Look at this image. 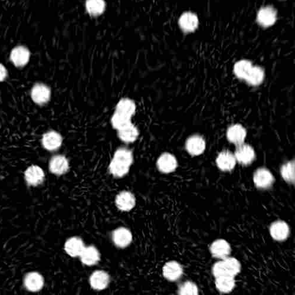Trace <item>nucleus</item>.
Returning <instances> with one entry per match:
<instances>
[{"label":"nucleus","instance_id":"ddd939ff","mask_svg":"<svg viewBox=\"0 0 295 295\" xmlns=\"http://www.w3.org/2000/svg\"><path fill=\"white\" fill-rule=\"evenodd\" d=\"M235 157L241 164L245 165L250 164L255 158L254 150L248 145L242 144L238 145Z\"/></svg>","mask_w":295,"mask_h":295},{"label":"nucleus","instance_id":"412c9836","mask_svg":"<svg viewBox=\"0 0 295 295\" xmlns=\"http://www.w3.org/2000/svg\"><path fill=\"white\" fill-rule=\"evenodd\" d=\"M217 165L221 170L229 171L234 168L236 164L235 156L230 151H223L218 155L216 160Z\"/></svg>","mask_w":295,"mask_h":295},{"label":"nucleus","instance_id":"2eb2a0df","mask_svg":"<svg viewBox=\"0 0 295 295\" xmlns=\"http://www.w3.org/2000/svg\"><path fill=\"white\" fill-rule=\"evenodd\" d=\"M210 250L214 257L224 258L227 257L231 253L230 245L223 239L215 240L211 245Z\"/></svg>","mask_w":295,"mask_h":295},{"label":"nucleus","instance_id":"4be33fe9","mask_svg":"<svg viewBox=\"0 0 295 295\" xmlns=\"http://www.w3.org/2000/svg\"><path fill=\"white\" fill-rule=\"evenodd\" d=\"M227 136L228 140L236 145L243 144L246 138V131L240 125H234L228 128Z\"/></svg>","mask_w":295,"mask_h":295},{"label":"nucleus","instance_id":"bb28decb","mask_svg":"<svg viewBox=\"0 0 295 295\" xmlns=\"http://www.w3.org/2000/svg\"><path fill=\"white\" fill-rule=\"evenodd\" d=\"M215 279V286L221 292L228 293L235 287L234 277L231 276H220Z\"/></svg>","mask_w":295,"mask_h":295},{"label":"nucleus","instance_id":"9b49d317","mask_svg":"<svg viewBox=\"0 0 295 295\" xmlns=\"http://www.w3.org/2000/svg\"><path fill=\"white\" fill-rule=\"evenodd\" d=\"M31 53L24 46H18L13 49L11 52V61L17 67H23L28 64Z\"/></svg>","mask_w":295,"mask_h":295},{"label":"nucleus","instance_id":"a878e982","mask_svg":"<svg viewBox=\"0 0 295 295\" xmlns=\"http://www.w3.org/2000/svg\"><path fill=\"white\" fill-rule=\"evenodd\" d=\"M138 136V129L132 123L118 130L119 138L126 143H132L135 142L137 140Z\"/></svg>","mask_w":295,"mask_h":295},{"label":"nucleus","instance_id":"f3484780","mask_svg":"<svg viewBox=\"0 0 295 295\" xmlns=\"http://www.w3.org/2000/svg\"><path fill=\"white\" fill-rule=\"evenodd\" d=\"M85 247L81 238L73 237L66 241L65 250L66 253L73 257H79Z\"/></svg>","mask_w":295,"mask_h":295},{"label":"nucleus","instance_id":"393cba45","mask_svg":"<svg viewBox=\"0 0 295 295\" xmlns=\"http://www.w3.org/2000/svg\"><path fill=\"white\" fill-rule=\"evenodd\" d=\"M136 111L135 102L129 98L121 99L116 106V112L132 118Z\"/></svg>","mask_w":295,"mask_h":295},{"label":"nucleus","instance_id":"6ab92c4d","mask_svg":"<svg viewBox=\"0 0 295 295\" xmlns=\"http://www.w3.org/2000/svg\"><path fill=\"white\" fill-rule=\"evenodd\" d=\"M63 139L61 134L55 131H50L43 135L42 144L49 151L58 150L62 144Z\"/></svg>","mask_w":295,"mask_h":295},{"label":"nucleus","instance_id":"f8f14e48","mask_svg":"<svg viewBox=\"0 0 295 295\" xmlns=\"http://www.w3.org/2000/svg\"><path fill=\"white\" fill-rule=\"evenodd\" d=\"M50 170L56 175H64L69 169V161L64 155H55L49 164Z\"/></svg>","mask_w":295,"mask_h":295},{"label":"nucleus","instance_id":"20e7f679","mask_svg":"<svg viewBox=\"0 0 295 295\" xmlns=\"http://www.w3.org/2000/svg\"><path fill=\"white\" fill-rule=\"evenodd\" d=\"M112 239L116 246L123 248L131 244L133 236L128 228L121 227L112 232Z\"/></svg>","mask_w":295,"mask_h":295},{"label":"nucleus","instance_id":"423d86ee","mask_svg":"<svg viewBox=\"0 0 295 295\" xmlns=\"http://www.w3.org/2000/svg\"><path fill=\"white\" fill-rule=\"evenodd\" d=\"M115 204L118 209L123 211H129L133 209L135 206L136 198L131 192L122 191L116 197Z\"/></svg>","mask_w":295,"mask_h":295},{"label":"nucleus","instance_id":"cd10ccee","mask_svg":"<svg viewBox=\"0 0 295 295\" xmlns=\"http://www.w3.org/2000/svg\"><path fill=\"white\" fill-rule=\"evenodd\" d=\"M264 76L262 69L257 66H253L245 80L251 85H259L263 81Z\"/></svg>","mask_w":295,"mask_h":295},{"label":"nucleus","instance_id":"f257e3e1","mask_svg":"<svg viewBox=\"0 0 295 295\" xmlns=\"http://www.w3.org/2000/svg\"><path fill=\"white\" fill-rule=\"evenodd\" d=\"M133 163V154L126 148H120L115 151L109 166V170L113 176L122 178L127 175Z\"/></svg>","mask_w":295,"mask_h":295},{"label":"nucleus","instance_id":"7ed1b4c3","mask_svg":"<svg viewBox=\"0 0 295 295\" xmlns=\"http://www.w3.org/2000/svg\"><path fill=\"white\" fill-rule=\"evenodd\" d=\"M277 18L276 10L268 6L260 9L257 16V21L263 28H268L276 23Z\"/></svg>","mask_w":295,"mask_h":295},{"label":"nucleus","instance_id":"0eeeda50","mask_svg":"<svg viewBox=\"0 0 295 295\" xmlns=\"http://www.w3.org/2000/svg\"><path fill=\"white\" fill-rule=\"evenodd\" d=\"M254 183L258 188H269L274 183V178L272 174L265 168H260L254 172Z\"/></svg>","mask_w":295,"mask_h":295},{"label":"nucleus","instance_id":"aec40b11","mask_svg":"<svg viewBox=\"0 0 295 295\" xmlns=\"http://www.w3.org/2000/svg\"><path fill=\"white\" fill-rule=\"evenodd\" d=\"M82 263L86 266H91L97 264L100 261V253L94 246L85 247L81 256Z\"/></svg>","mask_w":295,"mask_h":295},{"label":"nucleus","instance_id":"c756f323","mask_svg":"<svg viewBox=\"0 0 295 295\" xmlns=\"http://www.w3.org/2000/svg\"><path fill=\"white\" fill-rule=\"evenodd\" d=\"M252 67L250 62L243 60L235 64L234 71L238 78L246 79Z\"/></svg>","mask_w":295,"mask_h":295},{"label":"nucleus","instance_id":"7c9ffc66","mask_svg":"<svg viewBox=\"0 0 295 295\" xmlns=\"http://www.w3.org/2000/svg\"><path fill=\"white\" fill-rule=\"evenodd\" d=\"M131 119L115 112L111 118V123L113 127L118 131L132 124Z\"/></svg>","mask_w":295,"mask_h":295},{"label":"nucleus","instance_id":"5701e85b","mask_svg":"<svg viewBox=\"0 0 295 295\" xmlns=\"http://www.w3.org/2000/svg\"><path fill=\"white\" fill-rule=\"evenodd\" d=\"M185 146L187 151L192 155L201 154L205 148L204 139L198 135L193 136L188 138Z\"/></svg>","mask_w":295,"mask_h":295},{"label":"nucleus","instance_id":"39448f33","mask_svg":"<svg viewBox=\"0 0 295 295\" xmlns=\"http://www.w3.org/2000/svg\"><path fill=\"white\" fill-rule=\"evenodd\" d=\"M89 283L93 289L102 290L107 288L110 283V276L104 270H96L89 277Z\"/></svg>","mask_w":295,"mask_h":295},{"label":"nucleus","instance_id":"4468645a","mask_svg":"<svg viewBox=\"0 0 295 295\" xmlns=\"http://www.w3.org/2000/svg\"><path fill=\"white\" fill-rule=\"evenodd\" d=\"M162 272L165 278L170 281L177 280L183 273L181 264L175 261H170L165 264Z\"/></svg>","mask_w":295,"mask_h":295},{"label":"nucleus","instance_id":"6e6552de","mask_svg":"<svg viewBox=\"0 0 295 295\" xmlns=\"http://www.w3.org/2000/svg\"><path fill=\"white\" fill-rule=\"evenodd\" d=\"M31 95L33 101L36 104H45L51 99V90L48 86L39 84L33 86Z\"/></svg>","mask_w":295,"mask_h":295},{"label":"nucleus","instance_id":"9d476101","mask_svg":"<svg viewBox=\"0 0 295 295\" xmlns=\"http://www.w3.org/2000/svg\"><path fill=\"white\" fill-rule=\"evenodd\" d=\"M157 166L163 173H170L177 167V161L174 155L169 153L162 154L158 159Z\"/></svg>","mask_w":295,"mask_h":295},{"label":"nucleus","instance_id":"f03ea898","mask_svg":"<svg viewBox=\"0 0 295 295\" xmlns=\"http://www.w3.org/2000/svg\"><path fill=\"white\" fill-rule=\"evenodd\" d=\"M241 264L236 258L226 257L214 265L213 273L215 277L220 276H235L240 272Z\"/></svg>","mask_w":295,"mask_h":295},{"label":"nucleus","instance_id":"2f4dec72","mask_svg":"<svg viewBox=\"0 0 295 295\" xmlns=\"http://www.w3.org/2000/svg\"><path fill=\"white\" fill-rule=\"evenodd\" d=\"M281 175L287 183H294V162H287L281 168Z\"/></svg>","mask_w":295,"mask_h":295},{"label":"nucleus","instance_id":"72a5a7b5","mask_svg":"<svg viewBox=\"0 0 295 295\" xmlns=\"http://www.w3.org/2000/svg\"><path fill=\"white\" fill-rule=\"evenodd\" d=\"M7 75H8V72H7L6 68L3 65L0 64V82L4 81Z\"/></svg>","mask_w":295,"mask_h":295},{"label":"nucleus","instance_id":"b1692460","mask_svg":"<svg viewBox=\"0 0 295 295\" xmlns=\"http://www.w3.org/2000/svg\"><path fill=\"white\" fill-rule=\"evenodd\" d=\"M26 288L32 291L41 290L44 285V279L41 274L31 272L26 275L24 281Z\"/></svg>","mask_w":295,"mask_h":295},{"label":"nucleus","instance_id":"c85d7f7f","mask_svg":"<svg viewBox=\"0 0 295 295\" xmlns=\"http://www.w3.org/2000/svg\"><path fill=\"white\" fill-rule=\"evenodd\" d=\"M86 8L89 14L97 16L102 14L105 9L104 0H87Z\"/></svg>","mask_w":295,"mask_h":295},{"label":"nucleus","instance_id":"1a4fd4ad","mask_svg":"<svg viewBox=\"0 0 295 295\" xmlns=\"http://www.w3.org/2000/svg\"><path fill=\"white\" fill-rule=\"evenodd\" d=\"M198 17L191 12L183 13L179 19V25L185 33L194 32L198 28Z\"/></svg>","mask_w":295,"mask_h":295},{"label":"nucleus","instance_id":"dca6fc26","mask_svg":"<svg viewBox=\"0 0 295 295\" xmlns=\"http://www.w3.org/2000/svg\"><path fill=\"white\" fill-rule=\"evenodd\" d=\"M289 225L284 221H277L270 225V235L274 240L277 241L286 240L289 236Z\"/></svg>","mask_w":295,"mask_h":295},{"label":"nucleus","instance_id":"473e14b6","mask_svg":"<svg viewBox=\"0 0 295 295\" xmlns=\"http://www.w3.org/2000/svg\"><path fill=\"white\" fill-rule=\"evenodd\" d=\"M178 293L183 295H197L198 294V287L195 283L188 281L179 288Z\"/></svg>","mask_w":295,"mask_h":295},{"label":"nucleus","instance_id":"a211bd4d","mask_svg":"<svg viewBox=\"0 0 295 295\" xmlns=\"http://www.w3.org/2000/svg\"><path fill=\"white\" fill-rule=\"evenodd\" d=\"M25 179L29 185L37 186L44 181L45 173L42 169L36 165L29 167L25 172Z\"/></svg>","mask_w":295,"mask_h":295}]
</instances>
